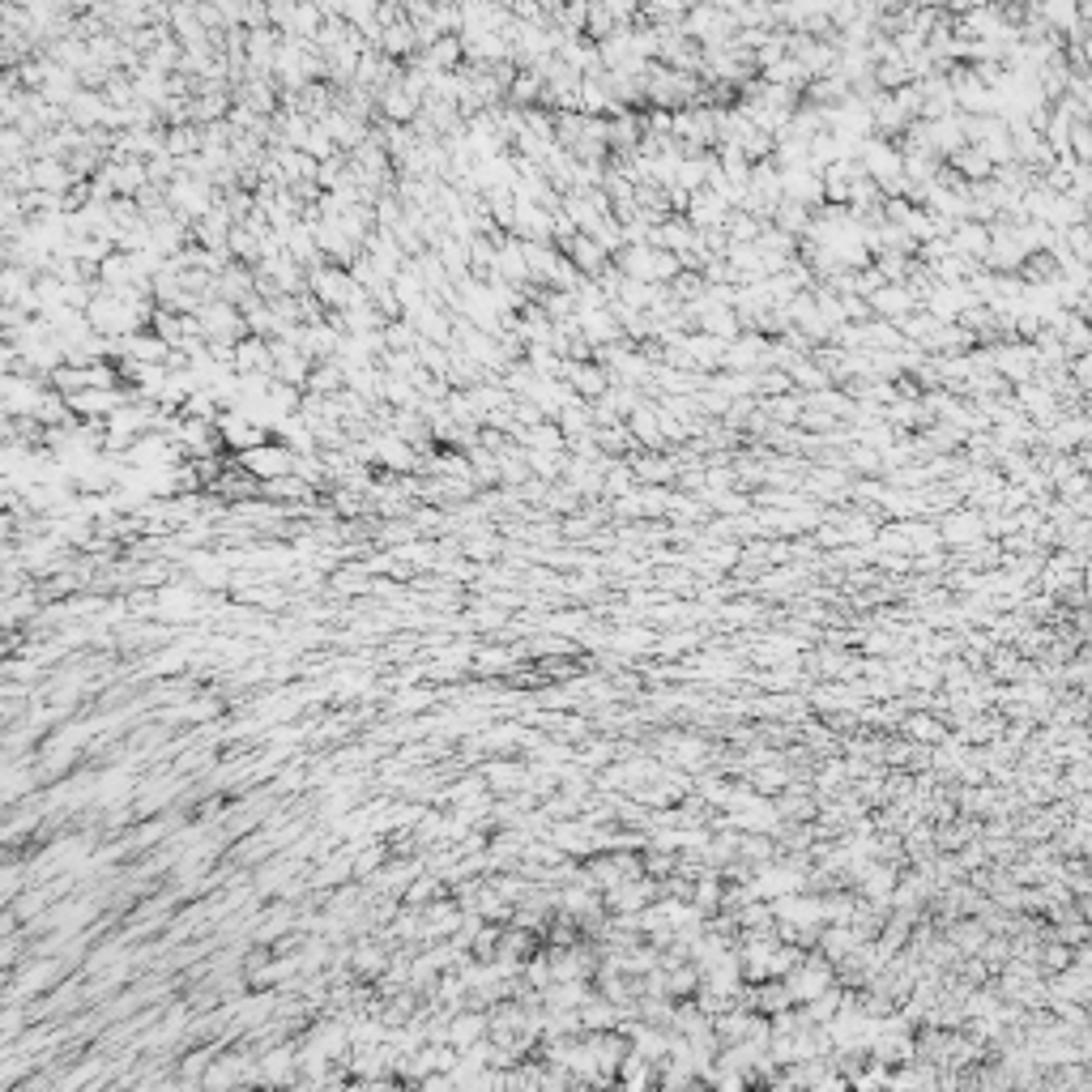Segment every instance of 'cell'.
<instances>
[{
	"instance_id": "1",
	"label": "cell",
	"mask_w": 1092,
	"mask_h": 1092,
	"mask_svg": "<svg viewBox=\"0 0 1092 1092\" xmlns=\"http://www.w3.org/2000/svg\"><path fill=\"white\" fill-rule=\"evenodd\" d=\"M196 320H201V333H205V342H209V346H239L243 338H252V333H248V320H243V312L231 308V304H223V299L205 304Z\"/></svg>"
},
{
	"instance_id": "7",
	"label": "cell",
	"mask_w": 1092,
	"mask_h": 1092,
	"mask_svg": "<svg viewBox=\"0 0 1092 1092\" xmlns=\"http://www.w3.org/2000/svg\"><path fill=\"white\" fill-rule=\"evenodd\" d=\"M568 380H572L581 393L602 389V372H598V367H577V363H568Z\"/></svg>"
},
{
	"instance_id": "4",
	"label": "cell",
	"mask_w": 1092,
	"mask_h": 1092,
	"mask_svg": "<svg viewBox=\"0 0 1092 1092\" xmlns=\"http://www.w3.org/2000/svg\"><path fill=\"white\" fill-rule=\"evenodd\" d=\"M312 367H316V359L299 351L295 342H273V380L295 385V389H308Z\"/></svg>"
},
{
	"instance_id": "3",
	"label": "cell",
	"mask_w": 1092,
	"mask_h": 1092,
	"mask_svg": "<svg viewBox=\"0 0 1092 1092\" xmlns=\"http://www.w3.org/2000/svg\"><path fill=\"white\" fill-rule=\"evenodd\" d=\"M218 435H223V448H231V453H239V457L273 440L265 428L248 423V419H243V410H223V414H218Z\"/></svg>"
},
{
	"instance_id": "6",
	"label": "cell",
	"mask_w": 1092,
	"mask_h": 1092,
	"mask_svg": "<svg viewBox=\"0 0 1092 1092\" xmlns=\"http://www.w3.org/2000/svg\"><path fill=\"white\" fill-rule=\"evenodd\" d=\"M235 376H273V342L243 338L235 346Z\"/></svg>"
},
{
	"instance_id": "2",
	"label": "cell",
	"mask_w": 1092,
	"mask_h": 1092,
	"mask_svg": "<svg viewBox=\"0 0 1092 1092\" xmlns=\"http://www.w3.org/2000/svg\"><path fill=\"white\" fill-rule=\"evenodd\" d=\"M295 462H299V457H295L282 440H270V444L243 453V457H239V469H243L248 478H257V482H277V478H291V474H295Z\"/></svg>"
},
{
	"instance_id": "5",
	"label": "cell",
	"mask_w": 1092,
	"mask_h": 1092,
	"mask_svg": "<svg viewBox=\"0 0 1092 1092\" xmlns=\"http://www.w3.org/2000/svg\"><path fill=\"white\" fill-rule=\"evenodd\" d=\"M491 277H500L508 286H516V291H525L530 286V261H525V243L516 239V235H504L500 243H496V273Z\"/></svg>"
}]
</instances>
